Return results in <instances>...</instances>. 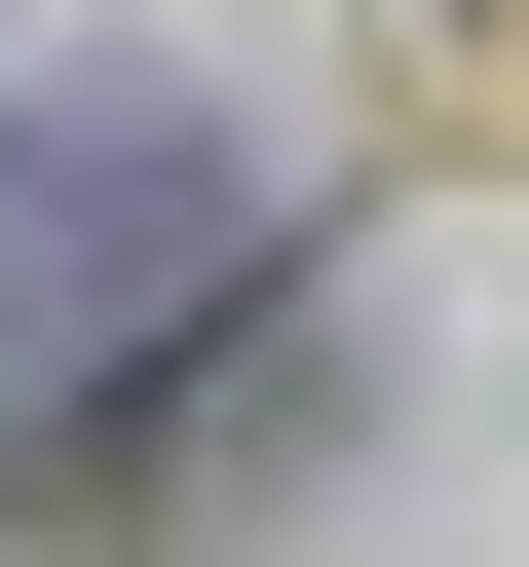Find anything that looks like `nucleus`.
<instances>
[{
	"mask_svg": "<svg viewBox=\"0 0 529 567\" xmlns=\"http://www.w3.org/2000/svg\"><path fill=\"white\" fill-rule=\"evenodd\" d=\"M264 303H303V114L227 39H39L0 76V492H114Z\"/></svg>",
	"mask_w": 529,
	"mask_h": 567,
	"instance_id": "1",
	"label": "nucleus"
}]
</instances>
